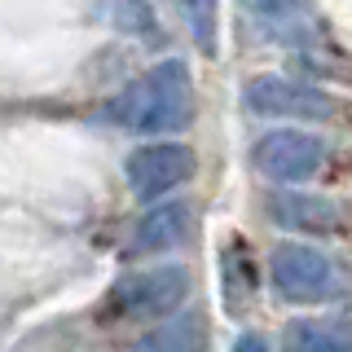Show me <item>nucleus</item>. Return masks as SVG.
<instances>
[{"label":"nucleus","instance_id":"obj_1","mask_svg":"<svg viewBox=\"0 0 352 352\" xmlns=\"http://www.w3.org/2000/svg\"><path fill=\"white\" fill-rule=\"evenodd\" d=\"M106 119L128 132H181L194 119V88L185 62L168 58L150 66L106 106Z\"/></svg>","mask_w":352,"mask_h":352},{"label":"nucleus","instance_id":"obj_2","mask_svg":"<svg viewBox=\"0 0 352 352\" xmlns=\"http://www.w3.org/2000/svg\"><path fill=\"white\" fill-rule=\"evenodd\" d=\"M273 291L291 304H322L339 295V269L326 251L304 247V242H282L269 256Z\"/></svg>","mask_w":352,"mask_h":352},{"label":"nucleus","instance_id":"obj_3","mask_svg":"<svg viewBox=\"0 0 352 352\" xmlns=\"http://www.w3.org/2000/svg\"><path fill=\"white\" fill-rule=\"evenodd\" d=\"M251 163H256L269 181L295 185V181H308V176L322 172L326 141L313 137V132H300V128H273L251 146Z\"/></svg>","mask_w":352,"mask_h":352},{"label":"nucleus","instance_id":"obj_4","mask_svg":"<svg viewBox=\"0 0 352 352\" xmlns=\"http://www.w3.org/2000/svg\"><path fill=\"white\" fill-rule=\"evenodd\" d=\"M242 106L260 119H330L339 115V102L313 84H295L282 75H260L247 84Z\"/></svg>","mask_w":352,"mask_h":352},{"label":"nucleus","instance_id":"obj_5","mask_svg":"<svg viewBox=\"0 0 352 352\" xmlns=\"http://www.w3.org/2000/svg\"><path fill=\"white\" fill-rule=\"evenodd\" d=\"M185 295H190V273L181 264H159V269L132 273L115 286V304L128 317H163L172 308H181Z\"/></svg>","mask_w":352,"mask_h":352},{"label":"nucleus","instance_id":"obj_6","mask_svg":"<svg viewBox=\"0 0 352 352\" xmlns=\"http://www.w3.org/2000/svg\"><path fill=\"white\" fill-rule=\"evenodd\" d=\"M190 172H194V150L185 141H154V146H141L128 159V185L141 203L146 198H163L168 190L185 185Z\"/></svg>","mask_w":352,"mask_h":352},{"label":"nucleus","instance_id":"obj_7","mask_svg":"<svg viewBox=\"0 0 352 352\" xmlns=\"http://www.w3.org/2000/svg\"><path fill=\"white\" fill-rule=\"evenodd\" d=\"M264 212L282 229H304V234H339L344 229V207L322 194H300V190H269Z\"/></svg>","mask_w":352,"mask_h":352},{"label":"nucleus","instance_id":"obj_8","mask_svg":"<svg viewBox=\"0 0 352 352\" xmlns=\"http://www.w3.org/2000/svg\"><path fill=\"white\" fill-rule=\"evenodd\" d=\"M185 234H190V203H159L137 220V229H132V238H128V251L132 256L172 251V247L185 242Z\"/></svg>","mask_w":352,"mask_h":352},{"label":"nucleus","instance_id":"obj_9","mask_svg":"<svg viewBox=\"0 0 352 352\" xmlns=\"http://www.w3.org/2000/svg\"><path fill=\"white\" fill-rule=\"evenodd\" d=\"M137 352H207V326L198 313L172 317V322L146 330L137 339Z\"/></svg>","mask_w":352,"mask_h":352},{"label":"nucleus","instance_id":"obj_10","mask_svg":"<svg viewBox=\"0 0 352 352\" xmlns=\"http://www.w3.org/2000/svg\"><path fill=\"white\" fill-rule=\"evenodd\" d=\"M97 18L110 22L124 36H154L159 40V14L150 9V0H97Z\"/></svg>","mask_w":352,"mask_h":352},{"label":"nucleus","instance_id":"obj_11","mask_svg":"<svg viewBox=\"0 0 352 352\" xmlns=\"http://www.w3.org/2000/svg\"><path fill=\"white\" fill-rule=\"evenodd\" d=\"M286 352H348V339L330 322H291L286 326Z\"/></svg>","mask_w":352,"mask_h":352},{"label":"nucleus","instance_id":"obj_12","mask_svg":"<svg viewBox=\"0 0 352 352\" xmlns=\"http://www.w3.org/2000/svg\"><path fill=\"white\" fill-rule=\"evenodd\" d=\"M225 300L229 308H238L256 295V269H251V260H247V251H242V242L238 238H229V247H225Z\"/></svg>","mask_w":352,"mask_h":352},{"label":"nucleus","instance_id":"obj_13","mask_svg":"<svg viewBox=\"0 0 352 352\" xmlns=\"http://www.w3.org/2000/svg\"><path fill=\"white\" fill-rule=\"evenodd\" d=\"M181 18L190 27L194 44L203 53H216V36H220V0H181Z\"/></svg>","mask_w":352,"mask_h":352},{"label":"nucleus","instance_id":"obj_14","mask_svg":"<svg viewBox=\"0 0 352 352\" xmlns=\"http://www.w3.org/2000/svg\"><path fill=\"white\" fill-rule=\"evenodd\" d=\"M247 9L264 31H273L282 40L304 22V0H247Z\"/></svg>","mask_w":352,"mask_h":352},{"label":"nucleus","instance_id":"obj_15","mask_svg":"<svg viewBox=\"0 0 352 352\" xmlns=\"http://www.w3.org/2000/svg\"><path fill=\"white\" fill-rule=\"evenodd\" d=\"M234 352H269V339H264V335H256V330H251V335H238Z\"/></svg>","mask_w":352,"mask_h":352}]
</instances>
